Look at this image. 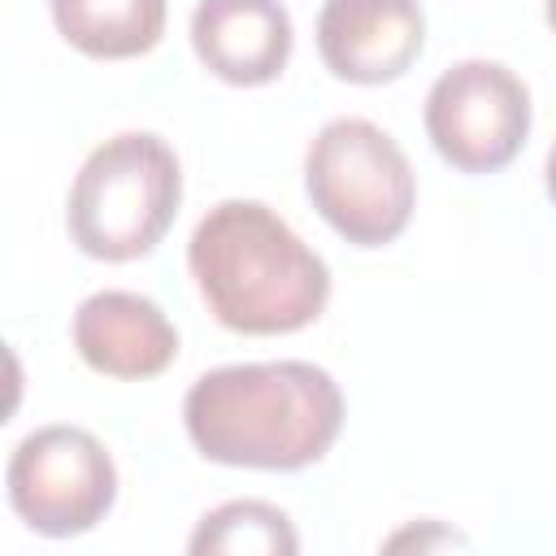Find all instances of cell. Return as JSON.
Returning <instances> with one entry per match:
<instances>
[{"label": "cell", "mask_w": 556, "mask_h": 556, "mask_svg": "<svg viewBox=\"0 0 556 556\" xmlns=\"http://www.w3.org/2000/svg\"><path fill=\"white\" fill-rule=\"evenodd\" d=\"M191 447L226 469L295 473L343 430V391L313 361H243L200 374L182 395Z\"/></svg>", "instance_id": "obj_1"}, {"label": "cell", "mask_w": 556, "mask_h": 556, "mask_svg": "<svg viewBox=\"0 0 556 556\" xmlns=\"http://www.w3.org/2000/svg\"><path fill=\"white\" fill-rule=\"evenodd\" d=\"M187 269L235 334H295L330 300V265L261 200L213 204L191 230Z\"/></svg>", "instance_id": "obj_2"}, {"label": "cell", "mask_w": 556, "mask_h": 556, "mask_svg": "<svg viewBox=\"0 0 556 556\" xmlns=\"http://www.w3.org/2000/svg\"><path fill=\"white\" fill-rule=\"evenodd\" d=\"M182 204V165L152 130H122L87 152L65 195V230L91 261L148 256Z\"/></svg>", "instance_id": "obj_3"}, {"label": "cell", "mask_w": 556, "mask_h": 556, "mask_svg": "<svg viewBox=\"0 0 556 556\" xmlns=\"http://www.w3.org/2000/svg\"><path fill=\"white\" fill-rule=\"evenodd\" d=\"M304 191L352 248L395 243L417 208V174L404 148L369 117H334L308 139Z\"/></svg>", "instance_id": "obj_4"}, {"label": "cell", "mask_w": 556, "mask_h": 556, "mask_svg": "<svg viewBox=\"0 0 556 556\" xmlns=\"http://www.w3.org/2000/svg\"><path fill=\"white\" fill-rule=\"evenodd\" d=\"M4 491L35 534L78 539L109 517L117 500V465L91 430L39 426L13 447Z\"/></svg>", "instance_id": "obj_5"}, {"label": "cell", "mask_w": 556, "mask_h": 556, "mask_svg": "<svg viewBox=\"0 0 556 556\" xmlns=\"http://www.w3.org/2000/svg\"><path fill=\"white\" fill-rule=\"evenodd\" d=\"M530 87L504 61H456L426 91V135L460 174H495L513 165L530 139Z\"/></svg>", "instance_id": "obj_6"}, {"label": "cell", "mask_w": 556, "mask_h": 556, "mask_svg": "<svg viewBox=\"0 0 556 556\" xmlns=\"http://www.w3.org/2000/svg\"><path fill=\"white\" fill-rule=\"evenodd\" d=\"M426 48L417 0H326L317 13L321 65L352 87H382L413 70Z\"/></svg>", "instance_id": "obj_7"}, {"label": "cell", "mask_w": 556, "mask_h": 556, "mask_svg": "<svg viewBox=\"0 0 556 556\" xmlns=\"http://www.w3.org/2000/svg\"><path fill=\"white\" fill-rule=\"evenodd\" d=\"M74 352L87 369L122 382L156 378L178 356V330L165 308L139 291H96L74 308L70 321Z\"/></svg>", "instance_id": "obj_8"}, {"label": "cell", "mask_w": 556, "mask_h": 556, "mask_svg": "<svg viewBox=\"0 0 556 556\" xmlns=\"http://www.w3.org/2000/svg\"><path fill=\"white\" fill-rule=\"evenodd\" d=\"M295 48V26L282 0H195L191 52L230 87L274 83Z\"/></svg>", "instance_id": "obj_9"}, {"label": "cell", "mask_w": 556, "mask_h": 556, "mask_svg": "<svg viewBox=\"0 0 556 556\" xmlns=\"http://www.w3.org/2000/svg\"><path fill=\"white\" fill-rule=\"evenodd\" d=\"M52 22L70 48L96 61H130L161 43L165 0H48Z\"/></svg>", "instance_id": "obj_10"}, {"label": "cell", "mask_w": 556, "mask_h": 556, "mask_svg": "<svg viewBox=\"0 0 556 556\" xmlns=\"http://www.w3.org/2000/svg\"><path fill=\"white\" fill-rule=\"evenodd\" d=\"M187 552H230V556H295L300 534L278 504L265 500H226L204 513L187 539Z\"/></svg>", "instance_id": "obj_11"}, {"label": "cell", "mask_w": 556, "mask_h": 556, "mask_svg": "<svg viewBox=\"0 0 556 556\" xmlns=\"http://www.w3.org/2000/svg\"><path fill=\"white\" fill-rule=\"evenodd\" d=\"M543 182H547V200L556 204V143H552V152H547V165H543Z\"/></svg>", "instance_id": "obj_12"}, {"label": "cell", "mask_w": 556, "mask_h": 556, "mask_svg": "<svg viewBox=\"0 0 556 556\" xmlns=\"http://www.w3.org/2000/svg\"><path fill=\"white\" fill-rule=\"evenodd\" d=\"M547 26L556 30V0H547Z\"/></svg>", "instance_id": "obj_13"}]
</instances>
